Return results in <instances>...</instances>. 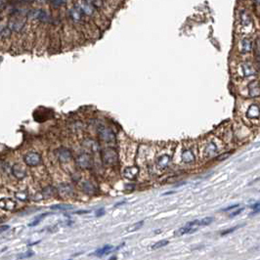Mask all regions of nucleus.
Wrapping results in <instances>:
<instances>
[{
    "label": "nucleus",
    "mask_w": 260,
    "mask_h": 260,
    "mask_svg": "<svg viewBox=\"0 0 260 260\" xmlns=\"http://www.w3.org/2000/svg\"><path fill=\"white\" fill-rule=\"evenodd\" d=\"M80 9L83 14H85L86 16H91L93 12H94V6L92 4H89L87 2L82 3L80 5Z\"/></svg>",
    "instance_id": "22"
},
{
    "label": "nucleus",
    "mask_w": 260,
    "mask_h": 260,
    "mask_svg": "<svg viewBox=\"0 0 260 260\" xmlns=\"http://www.w3.org/2000/svg\"><path fill=\"white\" fill-rule=\"evenodd\" d=\"M223 149H224L223 141L216 137H210L203 143L201 152L204 160H212L222 154Z\"/></svg>",
    "instance_id": "2"
},
{
    "label": "nucleus",
    "mask_w": 260,
    "mask_h": 260,
    "mask_svg": "<svg viewBox=\"0 0 260 260\" xmlns=\"http://www.w3.org/2000/svg\"><path fill=\"white\" fill-rule=\"evenodd\" d=\"M49 214V213H43V214H40L39 216H37L35 219L33 220V222H31V223H30L29 224V226L30 227H34V226H36L37 224H38V223L41 221V219H43L44 217H46Z\"/></svg>",
    "instance_id": "27"
},
{
    "label": "nucleus",
    "mask_w": 260,
    "mask_h": 260,
    "mask_svg": "<svg viewBox=\"0 0 260 260\" xmlns=\"http://www.w3.org/2000/svg\"><path fill=\"white\" fill-rule=\"evenodd\" d=\"M99 137L102 141L107 143H113L115 141V135L114 133L108 127L102 126L99 129Z\"/></svg>",
    "instance_id": "12"
},
{
    "label": "nucleus",
    "mask_w": 260,
    "mask_h": 260,
    "mask_svg": "<svg viewBox=\"0 0 260 260\" xmlns=\"http://www.w3.org/2000/svg\"><path fill=\"white\" fill-rule=\"evenodd\" d=\"M181 160L184 164L187 165H192L194 164L197 160V156L196 153L194 152L192 148H186L181 153Z\"/></svg>",
    "instance_id": "9"
},
{
    "label": "nucleus",
    "mask_w": 260,
    "mask_h": 260,
    "mask_svg": "<svg viewBox=\"0 0 260 260\" xmlns=\"http://www.w3.org/2000/svg\"><path fill=\"white\" fill-rule=\"evenodd\" d=\"M25 24H26L25 20H23V19H20L18 17H14L13 19H11L10 22H9L8 26L14 31H21L24 29Z\"/></svg>",
    "instance_id": "15"
},
{
    "label": "nucleus",
    "mask_w": 260,
    "mask_h": 260,
    "mask_svg": "<svg viewBox=\"0 0 260 260\" xmlns=\"http://www.w3.org/2000/svg\"><path fill=\"white\" fill-rule=\"evenodd\" d=\"M240 206L241 204H233V206H228V207H226V208H223L222 209V211H230V210H233V209H235V208H239L240 207Z\"/></svg>",
    "instance_id": "36"
},
{
    "label": "nucleus",
    "mask_w": 260,
    "mask_h": 260,
    "mask_svg": "<svg viewBox=\"0 0 260 260\" xmlns=\"http://www.w3.org/2000/svg\"><path fill=\"white\" fill-rule=\"evenodd\" d=\"M114 249V247L111 244H106L104 245V247H102L101 248L97 249L96 251L94 252V255L95 256H98V257H101L103 256V255H106V254H109L111 253V251H113Z\"/></svg>",
    "instance_id": "19"
},
{
    "label": "nucleus",
    "mask_w": 260,
    "mask_h": 260,
    "mask_svg": "<svg viewBox=\"0 0 260 260\" xmlns=\"http://www.w3.org/2000/svg\"><path fill=\"white\" fill-rule=\"evenodd\" d=\"M250 207L252 208V213H251V214H257V213H260V202L254 203Z\"/></svg>",
    "instance_id": "33"
},
{
    "label": "nucleus",
    "mask_w": 260,
    "mask_h": 260,
    "mask_svg": "<svg viewBox=\"0 0 260 260\" xmlns=\"http://www.w3.org/2000/svg\"><path fill=\"white\" fill-rule=\"evenodd\" d=\"M29 1H34V0H29Z\"/></svg>",
    "instance_id": "43"
},
{
    "label": "nucleus",
    "mask_w": 260,
    "mask_h": 260,
    "mask_svg": "<svg viewBox=\"0 0 260 260\" xmlns=\"http://www.w3.org/2000/svg\"><path fill=\"white\" fill-rule=\"evenodd\" d=\"M237 51L241 56L250 55L254 51V43L249 35H241L237 40Z\"/></svg>",
    "instance_id": "7"
},
{
    "label": "nucleus",
    "mask_w": 260,
    "mask_h": 260,
    "mask_svg": "<svg viewBox=\"0 0 260 260\" xmlns=\"http://www.w3.org/2000/svg\"><path fill=\"white\" fill-rule=\"evenodd\" d=\"M170 161H171V156L169 155L162 154L160 156H157V159L156 160V166L159 170L163 171L169 166Z\"/></svg>",
    "instance_id": "13"
},
{
    "label": "nucleus",
    "mask_w": 260,
    "mask_h": 260,
    "mask_svg": "<svg viewBox=\"0 0 260 260\" xmlns=\"http://www.w3.org/2000/svg\"><path fill=\"white\" fill-rule=\"evenodd\" d=\"M143 224H144V221H141V222H137V223H135V224H134V225L130 226L129 228H128V231H129V232L137 231V230H139V229L141 228V227L143 226Z\"/></svg>",
    "instance_id": "29"
},
{
    "label": "nucleus",
    "mask_w": 260,
    "mask_h": 260,
    "mask_svg": "<svg viewBox=\"0 0 260 260\" xmlns=\"http://www.w3.org/2000/svg\"><path fill=\"white\" fill-rule=\"evenodd\" d=\"M58 159L61 160V162H68L72 159V154L68 149L62 148L57 152Z\"/></svg>",
    "instance_id": "17"
},
{
    "label": "nucleus",
    "mask_w": 260,
    "mask_h": 260,
    "mask_svg": "<svg viewBox=\"0 0 260 260\" xmlns=\"http://www.w3.org/2000/svg\"><path fill=\"white\" fill-rule=\"evenodd\" d=\"M82 190L88 195H93L96 193L97 188L95 187L94 184L90 182V181H85V182L82 183Z\"/></svg>",
    "instance_id": "21"
},
{
    "label": "nucleus",
    "mask_w": 260,
    "mask_h": 260,
    "mask_svg": "<svg viewBox=\"0 0 260 260\" xmlns=\"http://www.w3.org/2000/svg\"><path fill=\"white\" fill-rule=\"evenodd\" d=\"M213 221V217H206L202 218V220H199V226H207L211 224Z\"/></svg>",
    "instance_id": "28"
},
{
    "label": "nucleus",
    "mask_w": 260,
    "mask_h": 260,
    "mask_svg": "<svg viewBox=\"0 0 260 260\" xmlns=\"http://www.w3.org/2000/svg\"><path fill=\"white\" fill-rule=\"evenodd\" d=\"M102 160H103L105 165L111 166L114 165L118 162V153L114 148H106L101 152Z\"/></svg>",
    "instance_id": "8"
},
{
    "label": "nucleus",
    "mask_w": 260,
    "mask_h": 260,
    "mask_svg": "<svg viewBox=\"0 0 260 260\" xmlns=\"http://www.w3.org/2000/svg\"><path fill=\"white\" fill-rule=\"evenodd\" d=\"M118 259V257L117 256H111L109 260H117Z\"/></svg>",
    "instance_id": "42"
},
{
    "label": "nucleus",
    "mask_w": 260,
    "mask_h": 260,
    "mask_svg": "<svg viewBox=\"0 0 260 260\" xmlns=\"http://www.w3.org/2000/svg\"><path fill=\"white\" fill-rule=\"evenodd\" d=\"M91 4L94 8H102L104 5V0H91Z\"/></svg>",
    "instance_id": "31"
},
{
    "label": "nucleus",
    "mask_w": 260,
    "mask_h": 260,
    "mask_svg": "<svg viewBox=\"0 0 260 260\" xmlns=\"http://www.w3.org/2000/svg\"><path fill=\"white\" fill-rule=\"evenodd\" d=\"M0 204H1V208L8 211H13L16 207V202L13 201L12 199H8V198L6 199L2 198L1 201H0Z\"/></svg>",
    "instance_id": "16"
},
{
    "label": "nucleus",
    "mask_w": 260,
    "mask_h": 260,
    "mask_svg": "<svg viewBox=\"0 0 260 260\" xmlns=\"http://www.w3.org/2000/svg\"><path fill=\"white\" fill-rule=\"evenodd\" d=\"M244 207H240V208H238V209L237 210H234V211H232L231 213H230V217H234V216H237V215H239L240 213L241 212V211H244Z\"/></svg>",
    "instance_id": "34"
},
{
    "label": "nucleus",
    "mask_w": 260,
    "mask_h": 260,
    "mask_svg": "<svg viewBox=\"0 0 260 260\" xmlns=\"http://www.w3.org/2000/svg\"><path fill=\"white\" fill-rule=\"evenodd\" d=\"M104 214H105V208H104V207L100 208V209H98V210L95 212V215H96L97 217L102 216V215H104Z\"/></svg>",
    "instance_id": "38"
},
{
    "label": "nucleus",
    "mask_w": 260,
    "mask_h": 260,
    "mask_svg": "<svg viewBox=\"0 0 260 260\" xmlns=\"http://www.w3.org/2000/svg\"><path fill=\"white\" fill-rule=\"evenodd\" d=\"M234 136L236 142L239 143H244L248 141L252 137V130L251 126H249L244 121L237 122L236 125L233 127Z\"/></svg>",
    "instance_id": "6"
},
{
    "label": "nucleus",
    "mask_w": 260,
    "mask_h": 260,
    "mask_svg": "<svg viewBox=\"0 0 260 260\" xmlns=\"http://www.w3.org/2000/svg\"><path fill=\"white\" fill-rule=\"evenodd\" d=\"M9 228H10V227H9L8 225H2V226H1V232L6 231V230H8Z\"/></svg>",
    "instance_id": "41"
},
{
    "label": "nucleus",
    "mask_w": 260,
    "mask_h": 260,
    "mask_svg": "<svg viewBox=\"0 0 260 260\" xmlns=\"http://www.w3.org/2000/svg\"><path fill=\"white\" fill-rule=\"evenodd\" d=\"M12 172L14 176L18 179H23V178H25V176H26V169L20 164L14 165L12 168Z\"/></svg>",
    "instance_id": "18"
},
{
    "label": "nucleus",
    "mask_w": 260,
    "mask_h": 260,
    "mask_svg": "<svg viewBox=\"0 0 260 260\" xmlns=\"http://www.w3.org/2000/svg\"><path fill=\"white\" fill-rule=\"evenodd\" d=\"M12 31H13V30H12L9 26H4V27H2V30H1V37H2L3 39L9 38V37H10L11 34H12Z\"/></svg>",
    "instance_id": "25"
},
{
    "label": "nucleus",
    "mask_w": 260,
    "mask_h": 260,
    "mask_svg": "<svg viewBox=\"0 0 260 260\" xmlns=\"http://www.w3.org/2000/svg\"><path fill=\"white\" fill-rule=\"evenodd\" d=\"M237 30L241 35H250L254 31V23L250 14L241 9L237 16Z\"/></svg>",
    "instance_id": "4"
},
{
    "label": "nucleus",
    "mask_w": 260,
    "mask_h": 260,
    "mask_svg": "<svg viewBox=\"0 0 260 260\" xmlns=\"http://www.w3.org/2000/svg\"><path fill=\"white\" fill-rule=\"evenodd\" d=\"M230 156H231V153H222V154H220L219 156H217L215 157V160H217V161L224 160L226 159H228Z\"/></svg>",
    "instance_id": "30"
},
{
    "label": "nucleus",
    "mask_w": 260,
    "mask_h": 260,
    "mask_svg": "<svg viewBox=\"0 0 260 260\" xmlns=\"http://www.w3.org/2000/svg\"><path fill=\"white\" fill-rule=\"evenodd\" d=\"M244 83V87L241 89V94L248 99H257L260 98V81L257 78L241 81Z\"/></svg>",
    "instance_id": "5"
},
{
    "label": "nucleus",
    "mask_w": 260,
    "mask_h": 260,
    "mask_svg": "<svg viewBox=\"0 0 260 260\" xmlns=\"http://www.w3.org/2000/svg\"><path fill=\"white\" fill-rule=\"evenodd\" d=\"M51 209H54V210H69V209H72V206H69V204H56V206H51Z\"/></svg>",
    "instance_id": "24"
},
{
    "label": "nucleus",
    "mask_w": 260,
    "mask_h": 260,
    "mask_svg": "<svg viewBox=\"0 0 260 260\" xmlns=\"http://www.w3.org/2000/svg\"><path fill=\"white\" fill-rule=\"evenodd\" d=\"M235 72L237 78H239L241 81L256 78L258 74L257 68L250 60H243V61L239 62L236 65Z\"/></svg>",
    "instance_id": "3"
},
{
    "label": "nucleus",
    "mask_w": 260,
    "mask_h": 260,
    "mask_svg": "<svg viewBox=\"0 0 260 260\" xmlns=\"http://www.w3.org/2000/svg\"><path fill=\"white\" fill-rule=\"evenodd\" d=\"M50 2L54 7H61L66 3V0H50Z\"/></svg>",
    "instance_id": "32"
},
{
    "label": "nucleus",
    "mask_w": 260,
    "mask_h": 260,
    "mask_svg": "<svg viewBox=\"0 0 260 260\" xmlns=\"http://www.w3.org/2000/svg\"><path fill=\"white\" fill-rule=\"evenodd\" d=\"M24 161L27 166H38L41 163V156L36 152H29L24 156Z\"/></svg>",
    "instance_id": "11"
},
{
    "label": "nucleus",
    "mask_w": 260,
    "mask_h": 260,
    "mask_svg": "<svg viewBox=\"0 0 260 260\" xmlns=\"http://www.w3.org/2000/svg\"><path fill=\"white\" fill-rule=\"evenodd\" d=\"M139 172H140V169H139L138 166H127L123 169L122 174L125 179L134 181L138 177Z\"/></svg>",
    "instance_id": "14"
},
{
    "label": "nucleus",
    "mask_w": 260,
    "mask_h": 260,
    "mask_svg": "<svg viewBox=\"0 0 260 260\" xmlns=\"http://www.w3.org/2000/svg\"><path fill=\"white\" fill-rule=\"evenodd\" d=\"M82 11L80 7H73L71 9V11H69V16H71V18L72 19V20L74 22H79L81 20L82 18Z\"/></svg>",
    "instance_id": "20"
},
{
    "label": "nucleus",
    "mask_w": 260,
    "mask_h": 260,
    "mask_svg": "<svg viewBox=\"0 0 260 260\" xmlns=\"http://www.w3.org/2000/svg\"><path fill=\"white\" fill-rule=\"evenodd\" d=\"M84 146H85V147H87V148H89L90 150H91V151H93V152H97V151H99V150H100V146H99V144L97 143L96 141H94V140H91V139H88V140H86V141H85Z\"/></svg>",
    "instance_id": "23"
},
{
    "label": "nucleus",
    "mask_w": 260,
    "mask_h": 260,
    "mask_svg": "<svg viewBox=\"0 0 260 260\" xmlns=\"http://www.w3.org/2000/svg\"><path fill=\"white\" fill-rule=\"evenodd\" d=\"M90 211L89 210H78V211H76V212H74V214H86V213H89Z\"/></svg>",
    "instance_id": "40"
},
{
    "label": "nucleus",
    "mask_w": 260,
    "mask_h": 260,
    "mask_svg": "<svg viewBox=\"0 0 260 260\" xmlns=\"http://www.w3.org/2000/svg\"><path fill=\"white\" fill-rule=\"evenodd\" d=\"M16 197L18 198V199H22V201H26V195H23V193H17L16 194Z\"/></svg>",
    "instance_id": "39"
},
{
    "label": "nucleus",
    "mask_w": 260,
    "mask_h": 260,
    "mask_svg": "<svg viewBox=\"0 0 260 260\" xmlns=\"http://www.w3.org/2000/svg\"><path fill=\"white\" fill-rule=\"evenodd\" d=\"M237 228H238V227H233V228H231V229H229V230H225V231H223L222 233H221V236H225V235H228V234H230V233H232V232H234Z\"/></svg>",
    "instance_id": "37"
},
{
    "label": "nucleus",
    "mask_w": 260,
    "mask_h": 260,
    "mask_svg": "<svg viewBox=\"0 0 260 260\" xmlns=\"http://www.w3.org/2000/svg\"><path fill=\"white\" fill-rule=\"evenodd\" d=\"M168 244H169V241H167V240H161V241H156V243L152 247V248H153V249H159V248H160L165 247V245H167Z\"/></svg>",
    "instance_id": "26"
},
{
    "label": "nucleus",
    "mask_w": 260,
    "mask_h": 260,
    "mask_svg": "<svg viewBox=\"0 0 260 260\" xmlns=\"http://www.w3.org/2000/svg\"><path fill=\"white\" fill-rule=\"evenodd\" d=\"M76 164L81 169H90L93 165V159L89 154L83 153L76 157Z\"/></svg>",
    "instance_id": "10"
},
{
    "label": "nucleus",
    "mask_w": 260,
    "mask_h": 260,
    "mask_svg": "<svg viewBox=\"0 0 260 260\" xmlns=\"http://www.w3.org/2000/svg\"><path fill=\"white\" fill-rule=\"evenodd\" d=\"M241 118L243 121L249 126L260 125V104L251 100H245L241 105Z\"/></svg>",
    "instance_id": "1"
},
{
    "label": "nucleus",
    "mask_w": 260,
    "mask_h": 260,
    "mask_svg": "<svg viewBox=\"0 0 260 260\" xmlns=\"http://www.w3.org/2000/svg\"><path fill=\"white\" fill-rule=\"evenodd\" d=\"M32 255H33V252H32V251H26V252H25V253H22V254L19 255L18 258H19V259L26 258V257H30V256H32Z\"/></svg>",
    "instance_id": "35"
}]
</instances>
